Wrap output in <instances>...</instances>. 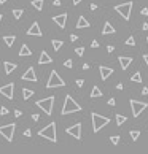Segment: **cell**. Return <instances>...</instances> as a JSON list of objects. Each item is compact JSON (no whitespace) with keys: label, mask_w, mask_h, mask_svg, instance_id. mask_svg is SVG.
<instances>
[{"label":"cell","mask_w":148,"mask_h":154,"mask_svg":"<svg viewBox=\"0 0 148 154\" xmlns=\"http://www.w3.org/2000/svg\"><path fill=\"white\" fill-rule=\"evenodd\" d=\"M2 18H3V16H2V15H0V21H2Z\"/></svg>","instance_id":"51"},{"label":"cell","mask_w":148,"mask_h":154,"mask_svg":"<svg viewBox=\"0 0 148 154\" xmlns=\"http://www.w3.org/2000/svg\"><path fill=\"white\" fill-rule=\"evenodd\" d=\"M73 2V5H78V3H81V0H72Z\"/></svg>","instance_id":"47"},{"label":"cell","mask_w":148,"mask_h":154,"mask_svg":"<svg viewBox=\"0 0 148 154\" xmlns=\"http://www.w3.org/2000/svg\"><path fill=\"white\" fill-rule=\"evenodd\" d=\"M53 21H54L60 29H64V27H65V22H67V15H65V13L58 15V16H54V18H53Z\"/></svg>","instance_id":"14"},{"label":"cell","mask_w":148,"mask_h":154,"mask_svg":"<svg viewBox=\"0 0 148 154\" xmlns=\"http://www.w3.org/2000/svg\"><path fill=\"white\" fill-rule=\"evenodd\" d=\"M21 115H22L21 110H16V111H15V116H16V118H21Z\"/></svg>","instance_id":"39"},{"label":"cell","mask_w":148,"mask_h":154,"mask_svg":"<svg viewBox=\"0 0 148 154\" xmlns=\"http://www.w3.org/2000/svg\"><path fill=\"white\" fill-rule=\"evenodd\" d=\"M30 54H32L30 48H29L27 45H22L21 49H19V56H21V57H27V56H30Z\"/></svg>","instance_id":"19"},{"label":"cell","mask_w":148,"mask_h":154,"mask_svg":"<svg viewBox=\"0 0 148 154\" xmlns=\"http://www.w3.org/2000/svg\"><path fill=\"white\" fill-rule=\"evenodd\" d=\"M76 38H78V37H76V35H73V33L70 35V40H72V41H76Z\"/></svg>","instance_id":"43"},{"label":"cell","mask_w":148,"mask_h":154,"mask_svg":"<svg viewBox=\"0 0 148 154\" xmlns=\"http://www.w3.org/2000/svg\"><path fill=\"white\" fill-rule=\"evenodd\" d=\"M51 45H53V48H54V51H59V49H60V46H64V43L60 41V40H53V41H51Z\"/></svg>","instance_id":"25"},{"label":"cell","mask_w":148,"mask_h":154,"mask_svg":"<svg viewBox=\"0 0 148 154\" xmlns=\"http://www.w3.org/2000/svg\"><path fill=\"white\" fill-rule=\"evenodd\" d=\"M15 40H16L15 35H5V37H3V41H5V45L8 46V48H11V46H13Z\"/></svg>","instance_id":"20"},{"label":"cell","mask_w":148,"mask_h":154,"mask_svg":"<svg viewBox=\"0 0 148 154\" xmlns=\"http://www.w3.org/2000/svg\"><path fill=\"white\" fill-rule=\"evenodd\" d=\"M6 2H8V0H0V3H2V5H3V3H6Z\"/></svg>","instance_id":"50"},{"label":"cell","mask_w":148,"mask_h":154,"mask_svg":"<svg viewBox=\"0 0 148 154\" xmlns=\"http://www.w3.org/2000/svg\"><path fill=\"white\" fill-rule=\"evenodd\" d=\"M110 142H112L113 145H118V143H120V135H113V137H110Z\"/></svg>","instance_id":"30"},{"label":"cell","mask_w":148,"mask_h":154,"mask_svg":"<svg viewBox=\"0 0 148 154\" xmlns=\"http://www.w3.org/2000/svg\"><path fill=\"white\" fill-rule=\"evenodd\" d=\"M38 135L43 137V138H46V140H49V142H53V143H56L58 142V137H56V122H49L46 127L40 129Z\"/></svg>","instance_id":"2"},{"label":"cell","mask_w":148,"mask_h":154,"mask_svg":"<svg viewBox=\"0 0 148 154\" xmlns=\"http://www.w3.org/2000/svg\"><path fill=\"white\" fill-rule=\"evenodd\" d=\"M108 105H110V106L115 105V99H110V100H108Z\"/></svg>","instance_id":"44"},{"label":"cell","mask_w":148,"mask_h":154,"mask_svg":"<svg viewBox=\"0 0 148 154\" xmlns=\"http://www.w3.org/2000/svg\"><path fill=\"white\" fill-rule=\"evenodd\" d=\"M113 49H115V46H112V45L107 46V51H108V52H113Z\"/></svg>","instance_id":"40"},{"label":"cell","mask_w":148,"mask_h":154,"mask_svg":"<svg viewBox=\"0 0 148 154\" xmlns=\"http://www.w3.org/2000/svg\"><path fill=\"white\" fill-rule=\"evenodd\" d=\"M91 119H92V132L94 133L100 132V129H102V127H105L107 124L110 122L108 118L100 116V115H97V113H92V115H91Z\"/></svg>","instance_id":"3"},{"label":"cell","mask_w":148,"mask_h":154,"mask_svg":"<svg viewBox=\"0 0 148 154\" xmlns=\"http://www.w3.org/2000/svg\"><path fill=\"white\" fill-rule=\"evenodd\" d=\"M0 94H2L3 97H6V99L11 100L13 95H15V84L13 83H10V84H5L0 88Z\"/></svg>","instance_id":"10"},{"label":"cell","mask_w":148,"mask_h":154,"mask_svg":"<svg viewBox=\"0 0 148 154\" xmlns=\"http://www.w3.org/2000/svg\"><path fill=\"white\" fill-rule=\"evenodd\" d=\"M15 130H16V124L15 122L5 124V126H0V135H2L6 142H11L13 135H15Z\"/></svg>","instance_id":"6"},{"label":"cell","mask_w":148,"mask_h":154,"mask_svg":"<svg viewBox=\"0 0 148 154\" xmlns=\"http://www.w3.org/2000/svg\"><path fill=\"white\" fill-rule=\"evenodd\" d=\"M53 59L49 57V54L46 51H42V54H40V59H38V64L40 65H45V64H51Z\"/></svg>","instance_id":"16"},{"label":"cell","mask_w":148,"mask_h":154,"mask_svg":"<svg viewBox=\"0 0 148 154\" xmlns=\"http://www.w3.org/2000/svg\"><path fill=\"white\" fill-rule=\"evenodd\" d=\"M118 61H120V65H121V68L123 70H126L127 67L132 64V61L134 59L132 57H127V56H121V57H118Z\"/></svg>","instance_id":"15"},{"label":"cell","mask_w":148,"mask_h":154,"mask_svg":"<svg viewBox=\"0 0 148 154\" xmlns=\"http://www.w3.org/2000/svg\"><path fill=\"white\" fill-rule=\"evenodd\" d=\"M143 61H145V64H147V67H148V54H143Z\"/></svg>","instance_id":"45"},{"label":"cell","mask_w":148,"mask_h":154,"mask_svg":"<svg viewBox=\"0 0 148 154\" xmlns=\"http://www.w3.org/2000/svg\"><path fill=\"white\" fill-rule=\"evenodd\" d=\"M91 46H92V48H99V41H97V40H92Z\"/></svg>","instance_id":"36"},{"label":"cell","mask_w":148,"mask_h":154,"mask_svg":"<svg viewBox=\"0 0 148 154\" xmlns=\"http://www.w3.org/2000/svg\"><path fill=\"white\" fill-rule=\"evenodd\" d=\"M115 10L123 16L124 19H129L131 18V11H132V2H126V3H120V5L115 6Z\"/></svg>","instance_id":"8"},{"label":"cell","mask_w":148,"mask_h":154,"mask_svg":"<svg viewBox=\"0 0 148 154\" xmlns=\"http://www.w3.org/2000/svg\"><path fill=\"white\" fill-rule=\"evenodd\" d=\"M37 106H38L40 110H43V111L49 116L53 113V106H54V97H46V99L38 100V102H37Z\"/></svg>","instance_id":"5"},{"label":"cell","mask_w":148,"mask_h":154,"mask_svg":"<svg viewBox=\"0 0 148 154\" xmlns=\"http://www.w3.org/2000/svg\"><path fill=\"white\" fill-rule=\"evenodd\" d=\"M24 137H32V132H30V129H26V130H24Z\"/></svg>","instance_id":"37"},{"label":"cell","mask_w":148,"mask_h":154,"mask_svg":"<svg viewBox=\"0 0 148 154\" xmlns=\"http://www.w3.org/2000/svg\"><path fill=\"white\" fill-rule=\"evenodd\" d=\"M143 94H145V95H148V88H143Z\"/></svg>","instance_id":"48"},{"label":"cell","mask_w":148,"mask_h":154,"mask_svg":"<svg viewBox=\"0 0 148 154\" xmlns=\"http://www.w3.org/2000/svg\"><path fill=\"white\" fill-rule=\"evenodd\" d=\"M126 116H123V115H116V124H118V126H123L124 122H126Z\"/></svg>","instance_id":"27"},{"label":"cell","mask_w":148,"mask_h":154,"mask_svg":"<svg viewBox=\"0 0 148 154\" xmlns=\"http://www.w3.org/2000/svg\"><path fill=\"white\" fill-rule=\"evenodd\" d=\"M53 3H54L56 6H59V5H60V0H54V2H53Z\"/></svg>","instance_id":"46"},{"label":"cell","mask_w":148,"mask_h":154,"mask_svg":"<svg viewBox=\"0 0 148 154\" xmlns=\"http://www.w3.org/2000/svg\"><path fill=\"white\" fill-rule=\"evenodd\" d=\"M0 115H8V108H6V106H2V108H0Z\"/></svg>","instance_id":"34"},{"label":"cell","mask_w":148,"mask_h":154,"mask_svg":"<svg viewBox=\"0 0 148 154\" xmlns=\"http://www.w3.org/2000/svg\"><path fill=\"white\" fill-rule=\"evenodd\" d=\"M86 27H89V22L86 21L85 16H80L78 21H76V29H86Z\"/></svg>","instance_id":"18"},{"label":"cell","mask_w":148,"mask_h":154,"mask_svg":"<svg viewBox=\"0 0 148 154\" xmlns=\"http://www.w3.org/2000/svg\"><path fill=\"white\" fill-rule=\"evenodd\" d=\"M131 81H135V83H142V75L140 72H135L132 76H131Z\"/></svg>","instance_id":"26"},{"label":"cell","mask_w":148,"mask_h":154,"mask_svg":"<svg viewBox=\"0 0 148 154\" xmlns=\"http://www.w3.org/2000/svg\"><path fill=\"white\" fill-rule=\"evenodd\" d=\"M38 118H40V116L37 115V113H33V115H32V119H33V121H38Z\"/></svg>","instance_id":"41"},{"label":"cell","mask_w":148,"mask_h":154,"mask_svg":"<svg viewBox=\"0 0 148 154\" xmlns=\"http://www.w3.org/2000/svg\"><path fill=\"white\" fill-rule=\"evenodd\" d=\"M22 81H32V83H37V75H35V68L33 67H29L21 76Z\"/></svg>","instance_id":"11"},{"label":"cell","mask_w":148,"mask_h":154,"mask_svg":"<svg viewBox=\"0 0 148 154\" xmlns=\"http://www.w3.org/2000/svg\"><path fill=\"white\" fill-rule=\"evenodd\" d=\"M147 45H148V38H147Z\"/></svg>","instance_id":"52"},{"label":"cell","mask_w":148,"mask_h":154,"mask_svg":"<svg viewBox=\"0 0 148 154\" xmlns=\"http://www.w3.org/2000/svg\"><path fill=\"white\" fill-rule=\"evenodd\" d=\"M65 132L69 133V135H72L73 138L80 140V138H81V124H80V122H76L75 126H72V127H67V129H65Z\"/></svg>","instance_id":"9"},{"label":"cell","mask_w":148,"mask_h":154,"mask_svg":"<svg viewBox=\"0 0 148 154\" xmlns=\"http://www.w3.org/2000/svg\"><path fill=\"white\" fill-rule=\"evenodd\" d=\"M110 33H115V27L112 26V22H110V21H105L104 29H102V35H110Z\"/></svg>","instance_id":"17"},{"label":"cell","mask_w":148,"mask_h":154,"mask_svg":"<svg viewBox=\"0 0 148 154\" xmlns=\"http://www.w3.org/2000/svg\"><path fill=\"white\" fill-rule=\"evenodd\" d=\"M64 67H67V68H72V67H73V62L70 61V59H67V61L64 62Z\"/></svg>","instance_id":"33"},{"label":"cell","mask_w":148,"mask_h":154,"mask_svg":"<svg viewBox=\"0 0 148 154\" xmlns=\"http://www.w3.org/2000/svg\"><path fill=\"white\" fill-rule=\"evenodd\" d=\"M13 16H15L16 19H19L22 16V8H15L13 10Z\"/></svg>","instance_id":"28"},{"label":"cell","mask_w":148,"mask_h":154,"mask_svg":"<svg viewBox=\"0 0 148 154\" xmlns=\"http://www.w3.org/2000/svg\"><path fill=\"white\" fill-rule=\"evenodd\" d=\"M143 30H148V24H147V22L143 24Z\"/></svg>","instance_id":"49"},{"label":"cell","mask_w":148,"mask_h":154,"mask_svg":"<svg viewBox=\"0 0 148 154\" xmlns=\"http://www.w3.org/2000/svg\"><path fill=\"white\" fill-rule=\"evenodd\" d=\"M140 13H142L143 16H148V10L147 8H142V11H140Z\"/></svg>","instance_id":"42"},{"label":"cell","mask_w":148,"mask_h":154,"mask_svg":"<svg viewBox=\"0 0 148 154\" xmlns=\"http://www.w3.org/2000/svg\"><path fill=\"white\" fill-rule=\"evenodd\" d=\"M83 84H85V79H76V86L78 88H83Z\"/></svg>","instance_id":"35"},{"label":"cell","mask_w":148,"mask_h":154,"mask_svg":"<svg viewBox=\"0 0 148 154\" xmlns=\"http://www.w3.org/2000/svg\"><path fill=\"white\" fill-rule=\"evenodd\" d=\"M32 95H33V91H30V89H22V99L24 100H29Z\"/></svg>","instance_id":"24"},{"label":"cell","mask_w":148,"mask_h":154,"mask_svg":"<svg viewBox=\"0 0 148 154\" xmlns=\"http://www.w3.org/2000/svg\"><path fill=\"white\" fill-rule=\"evenodd\" d=\"M62 86H65L64 79L59 76V73L56 72V70H53L51 75H49V78H48V83H46V88L53 89V88H62Z\"/></svg>","instance_id":"4"},{"label":"cell","mask_w":148,"mask_h":154,"mask_svg":"<svg viewBox=\"0 0 148 154\" xmlns=\"http://www.w3.org/2000/svg\"><path fill=\"white\" fill-rule=\"evenodd\" d=\"M148 108V103L147 102H139V100H131V110H132V116L134 118H139L140 113L143 111V110Z\"/></svg>","instance_id":"7"},{"label":"cell","mask_w":148,"mask_h":154,"mask_svg":"<svg viewBox=\"0 0 148 154\" xmlns=\"http://www.w3.org/2000/svg\"><path fill=\"white\" fill-rule=\"evenodd\" d=\"M81 111V106L72 99V95H65V100H64V106L60 110V115H70V113H76Z\"/></svg>","instance_id":"1"},{"label":"cell","mask_w":148,"mask_h":154,"mask_svg":"<svg viewBox=\"0 0 148 154\" xmlns=\"http://www.w3.org/2000/svg\"><path fill=\"white\" fill-rule=\"evenodd\" d=\"M43 5H45V0H32V6L35 10H38V11L43 10Z\"/></svg>","instance_id":"22"},{"label":"cell","mask_w":148,"mask_h":154,"mask_svg":"<svg viewBox=\"0 0 148 154\" xmlns=\"http://www.w3.org/2000/svg\"><path fill=\"white\" fill-rule=\"evenodd\" d=\"M91 97H92V99H97V97H102V92H100L99 86H94V88H92V91H91Z\"/></svg>","instance_id":"23"},{"label":"cell","mask_w":148,"mask_h":154,"mask_svg":"<svg viewBox=\"0 0 148 154\" xmlns=\"http://www.w3.org/2000/svg\"><path fill=\"white\" fill-rule=\"evenodd\" d=\"M139 135H140L139 130H131V138H132L134 142H137V140H139Z\"/></svg>","instance_id":"29"},{"label":"cell","mask_w":148,"mask_h":154,"mask_svg":"<svg viewBox=\"0 0 148 154\" xmlns=\"http://www.w3.org/2000/svg\"><path fill=\"white\" fill-rule=\"evenodd\" d=\"M16 67H18V65H16V64H11V62H5V73H8V75H10V73H13V72H15V70H16Z\"/></svg>","instance_id":"21"},{"label":"cell","mask_w":148,"mask_h":154,"mask_svg":"<svg viewBox=\"0 0 148 154\" xmlns=\"http://www.w3.org/2000/svg\"><path fill=\"white\" fill-rule=\"evenodd\" d=\"M75 52L78 56H83V54H85V48H83V46H78V48L75 49Z\"/></svg>","instance_id":"32"},{"label":"cell","mask_w":148,"mask_h":154,"mask_svg":"<svg viewBox=\"0 0 148 154\" xmlns=\"http://www.w3.org/2000/svg\"><path fill=\"white\" fill-rule=\"evenodd\" d=\"M126 45H127V46H134V45H135V40H134V37H129V38L126 40Z\"/></svg>","instance_id":"31"},{"label":"cell","mask_w":148,"mask_h":154,"mask_svg":"<svg viewBox=\"0 0 148 154\" xmlns=\"http://www.w3.org/2000/svg\"><path fill=\"white\" fill-rule=\"evenodd\" d=\"M27 35H33V37H42L43 35L42 29H40V26H38V22H33V24L30 26L29 30H27Z\"/></svg>","instance_id":"12"},{"label":"cell","mask_w":148,"mask_h":154,"mask_svg":"<svg viewBox=\"0 0 148 154\" xmlns=\"http://www.w3.org/2000/svg\"><path fill=\"white\" fill-rule=\"evenodd\" d=\"M99 72H100V78H102V79H107V78H110V76H112L113 68L105 67V65H100V67H99Z\"/></svg>","instance_id":"13"},{"label":"cell","mask_w":148,"mask_h":154,"mask_svg":"<svg viewBox=\"0 0 148 154\" xmlns=\"http://www.w3.org/2000/svg\"><path fill=\"white\" fill-rule=\"evenodd\" d=\"M89 8H91V11H96V10H97V5H96V3H91Z\"/></svg>","instance_id":"38"}]
</instances>
